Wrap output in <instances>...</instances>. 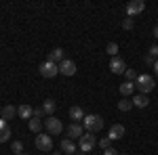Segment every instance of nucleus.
Segmentation results:
<instances>
[{"mask_svg":"<svg viewBox=\"0 0 158 155\" xmlns=\"http://www.w3.org/2000/svg\"><path fill=\"white\" fill-rule=\"evenodd\" d=\"M61 151L68 155H74V153H78V145L74 143L72 138H63L61 141Z\"/></svg>","mask_w":158,"mask_h":155,"instance_id":"f8f14e48","label":"nucleus"},{"mask_svg":"<svg viewBox=\"0 0 158 155\" xmlns=\"http://www.w3.org/2000/svg\"><path fill=\"white\" fill-rule=\"evenodd\" d=\"M131 101H133V107H139V109H143V107H148V105H150L148 95H135Z\"/></svg>","mask_w":158,"mask_h":155,"instance_id":"dca6fc26","label":"nucleus"},{"mask_svg":"<svg viewBox=\"0 0 158 155\" xmlns=\"http://www.w3.org/2000/svg\"><path fill=\"white\" fill-rule=\"evenodd\" d=\"M143 9H146V2H143V0H133V2H129V4L124 6L127 17H131V19H133L135 15H141Z\"/></svg>","mask_w":158,"mask_h":155,"instance_id":"20e7f679","label":"nucleus"},{"mask_svg":"<svg viewBox=\"0 0 158 155\" xmlns=\"http://www.w3.org/2000/svg\"><path fill=\"white\" fill-rule=\"evenodd\" d=\"M32 111H34V109L30 107V105H19V107H17V115L23 118V119H32Z\"/></svg>","mask_w":158,"mask_h":155,"instance_id":"6ab92c4d","label":"nucleus"},{"mask_svg":"<svg viewBox=\"0 0 158 155\" xmlns=\"http://www.w3.org/2000/svg\"><path fill=\"white\" fill-rule=\"evenodd\" d=\"M122 29H127V32L133 29V19H131V17H124V21H122Z\"/></svg>","mask_w":158,"mask_h":155,"instance_id":"a878e982","label":"nucleus"},{"mask_svg":"<svg viewBox=\"0 0 158 155\" xmlns=\"http://www.w3.org/2000/svg\"><path fill=\"white\" fill-rule=\"evenodd\" d=\"M32 118H38V119L44 118V111H42V107H36V109H34V111H32Z\"/></svg>","mask_w":158,"mask_h":155,"instance_id":"cd10ccee","label":"nucleus"},{"mask_svg":"<svg viewBox=\"0 0 158 155\" xmlns=\"http://www.w3.org/2000/svg\"><path fill=\"white\" fill-rule=\"evenodd\" d=\"M82 128H85V132H91V134L103 130V118L97 115V113H89L82 119Z\"/></svg>","mask_w":158,"mask_h":155,"instance_id":"f03ea898","label":"nucleus"},{"mask_svg":"<svg viewBox=\"0 0 158 155\" xmlns=\"http://www.w3.org/2000/svg\"><path fill=\"white\" fill-rule=\"evenodd\" d=\"M143 63H146V65H150V67H154L156 59H154V57H150V55H146V57H143Z\"/></svg>","mask_w":158,"mask_h":155,"instance_id":"c756f323","label":"nucleus"},{"mask_svg":"<svg viewBox=\"0 0 158 155\" xmlns=\"http://www.w3.org/2000/svg\"><path fill=\"white\" fill-rule=\"evenodd\" d=\"M124 73H127V82H135V80H137V76H139L135 69H127Z\"/></svg>","mask_w":158,"mask_h":155,"instance_id":"393cba45","label":"nucleus"},{"mask_svg":"<svg viewBox=\"0 0 158 155\" xmlns=\"http://www.w3.org/2000/svg\"><path fill=\"white\" fill-rule=\"evenodd\" d=\"M124 134H127V130H124V126H122V124H114V126L110 128V132H108L110 141H118V138H122Z\"/></svg>","mask_w":158,"mask_h":155,"instance_id":"9b49d317","label":"nucleus"},{"mask_svg":"<svg viewBox=\"0 0 158 155\" xmlns=\"http://www.w3.org/2000/svg\"><path fill=\"white\" fill-rule=\"evenodd\" d=\"M152 36H154V38H156V40H158V25H156V27H154V34H152Z\"/></svg>","mask_w":158,"mask_h":155,"instance_id":"2f4dec72","label":"nucleus"},{"mask_svg":"<svg viewBox=\"0 0 158 155\" xmlns=\"http://www.w3.org/2000/svg\"><path fill=\"white\" fill-rule=\"evenodd\" d=\"M99 141L95 138V134H91V132H85L80 138H78V147H80V151L82 153H91L93 149H95V145H97Z\"/></svg>","mask_w":158,"mask_h":155,"instance_id":"7ed1b4c3","label":"nucleus"},{"mask_svg":"<svg viewBox=\"0 0 158 155\" xmlns=\"http://www.w3.org/2000/svg\"><path fill=\"white\" fill-rule=\"evenodd\" d=\"M148 55H150V57H154V59H158V44H154V46H150V50H148Z\"/></svg>","mask_w":158,"mask_h":155,"instance_id":"c85d7f7f","label":"nucleus"},{"mask_svg":"<svg viewBox=\"0 0 158 155\" xmlns=\"http://www.w3.org/2000/svg\"><path fill=\"white\" fill-rule=\"evenodd\" d=\"M59 73H61V76H68V78L74 76V73H76V63L70 61V59H63L59 63Z\"/></svg>","mask_w":158,"mask_h":155,"instance_id":"6e6552de","label":"nucleus"},{"mask_svg":"<svg viewBox=\"0 0 158 155\" xmlns=\"http://www.w3.org/2000/svg\"><path fill=\"white\" fill-rule=\"evenodd\" d=\"M101 155H120V153H118L116 149H112V147H110V149H106V151H103Z\"/></svg>","mask_w":158,"mask_h":155,"instance_id":"7c9ffc66","label":"nucleus"},{"mask_svg":"<svg viewBox=\"0 0 158 155\" xmlns=\"http://www.w3.org/2000/svg\"><path fill=\"white\" fill-rule=\"evenodd\" d=\"M63 59H65V55H63V48H53V50L49 52V57H47V61L55 63V65H59Z\"/></svg>","mask_w":158,"mask_h":155,"instance_id":"ddd939ff","label":"nucleus"},{"mask_svg":"<svg viewBox=\"0 0 158 155\" xmlns=\"http://www.w3.org/2000/svg\"><path fill=\"white\" fill-rule=\"evenodd\" d=\"M11 149H13V153H15V155L23 153V143H21V141H15V143L11 145Z\"/></svg>","mask_w":158,"mask_h":155,"instance_id":"b1692460","label":"nucleus"},{"mask_svg":"<svg viewBox=\"0 0 158 155\" xmlns=\"http://www.w3.org/2000/svg\"><path fill=\"white\" fill-rule=\"evenodd\" d=\"M19 155H25V153H19Z\"/></svg>","mask_w":158,"mask_h":155,"instance_id":"c9c22d12","label":"nucleus"},{"mask_svg":"<svg viewBox=\"0 0 158 155\" xmlns=\"http://www.w3.org/2000/svg\"><path fill=\"white\" fill-rule=\"evenodd\" d=\"M118 90H120V95L127 99V96H131L135 92V82H122L120 86H118Z\"/></svg>","mask_w":158,"mask_h":155,"instance_id":"f3484780","label":"nucleus"},{"mask_svg":"<svg viewBox=\"0 0 158 155\" xmlns=\"http://www.w3.org/2000/svg\"><path fill=\"white\" fill-rule=\"evenodd\" d=\"M11 138V128H9V122L0 118V143H6Z\"/></svg>","mask_w":158,"mask_h":155,"instance_id":"4468645a","label":"nucleus"},{"mask_svg":"<svg viewBox=\"0 0 158 155\" xmlns=\"http://www.w3.org/2000/svg\"><path fill=\"white\" fill-rule=\"evenodd\" d=\"M76 155H86V153H82V151H78V153H76Z\"/></svg>","mask_w":158,"mask_h":155,"instance_id":"72a5a7b5","label":"nucleus"},{"mask_svg":"<svg viewBox=\"0 0 158 155\" xmlns=\"http://www.w3.org/2000/svg\"><path fill=\"white\" fill-rule=\"evenodd\" d=\"M131 107H133V101H131V99H124V96H122V101H118V109H120V111H129Z\"/></svg>","mask_w":158,"mask_h":155,"instance_id":"4be33fe9","label":"nucleus"},{"mask_svg":"<svg viewBox=\"0 0 158 155\" xmlns=\"http://www.w3.org/2000/svg\"><path fill=\"white\" fill-rule=\"evenodd\" d=\"M36 149L38 151H51V149H53V138H51V134H36Z\"/></svg>","mask_w":158,"mask_h":155,"instance_id":"0eeeda50","label":"nucleus"},{"mask_svg":"<svg viewBox=\"0 0 158 155\" xmlns=\"http://www.w3.org/2000/svg\"><path fill=\"white\" fill-rule=\"evenodd\" d=\"M57 73H59V65H55V63H51V61L40 63V76H42V78H55Z\"/></svg>","mask_w":158,"mask_h":155,"instance_id":"423d86ee","label":"nucleus"},{"mask_svg":"<svg viewBox=\"0 0 158 155\" xmlns=\"http://www.w3.org/2000/svg\"><path fill=\"white\" fill-rule=\"evenodd\" d=\"M135 88L139 90V95H148V92H152V90L156 88V78H152V76H148V73H141V76H137V80H135Z\"/></svg>","mask_w":158,"mask_h":155,"instance_id":"f257e3e1","label":"nucleus"},{"mask_svg":"<svg viewBox=\"0 0 158 155\" xmlns=\"http://www.w3.org/2000/svg\"><path fill=\"white\" fill-rule=\"evenodd\" d=\"M70 118H72V122H74V124H80V122L85 119V111H82V107L74 105V107L70 109Z\"/></svg>","mask_w":158,"mask_h":155,"instance_id":"2eb2a0df","label":"nucleus"},{"mask_svg":"<svg viewBox=\"0 0 158 155\" xmlns=\"http://www.w3.org/2000/svg\"><path fill=\"white\" fill-rule=\"evenodd\" d=\"M110 143H112V141H110V136H103V138H101L97 145L101 147V149H103V151H106V149H110Z\"/></svg>","mask_w":158,"mask_h":155,"instance_id":"bb28decb","label":"nucleus"},{"mask_svg":"<svg viewBox=\"0 0 158 155\" xmlns=\"http://www.w3.org/2000/svg\"><path fill=\"white\" fill-rule=\"evenodd\" d=\"M110 69H112V73H124L129 67H127L124 59H120V57H114V59L110 61Z\"/></svg>","mask_w":158,"mask_h":155,"instance_id":"1a4fd4ad","label":"nucleus"},{"mask_svg":"<svg viewBox=\"0 0 158 155\" xmlns=\"http://www.w3.org/2000/svg\"><path fill=\"white\" fill-rule=\"evenodd\" d=\"M154 73L158 76V59H156V63H154Z\"/></svg>","mask_w":158,"mask_h":155,"instance_id":"473e14b6","label":"nucleus"},{"mask_svg":"<svg viewBox=\"0 0 158 155\" xmlns=\"http://www.w3.org/2000/svg\"><path fill=\"white\" fill-rule=\"evenodd\" d=\"M17 118V107H13V105H6V107H2V119H13Z\"/></svg>","mask_w":158,"mask_h":155,"instance_id":"aec40b11","label":"nucleus"},{"mask_svg":"<svg viewBox=\"0 0 158 155\" xmlns=\"http://www.w3.org/2000/svg\"><path fill=\"white\" fill-rule=\"evenodd\" d=\"M106 50H108V55L112 57V59H114V57H118V44H116V42H110Z\"/></svg>","mask_w":158,"mask_h":155,"instance_id":"5701e85b","label":"nucleus"},{"mask_svg":"<svg viewBox=\"0 0 158 155\" xmlns=\"http://www.w3.org/2000/svg\"><path fill=\"white\" fill-rule=\"evenodd\" d=\"M82 134H85V128H82L80 124H74V122H72V124L68 126V138L76 141V138H80Z\"/></svg>","mask_w":158,"mask_h":155,"instance_id":"9d476101","label":"nucleus"},{"mask_svg":"<svg viewBox=\"0 0 158 155\" xmlns=\"http://www.w3.org/2000/svg\"><path fill=\"white\" fill-rule=\"evenodd\" d=\"M55 109H57V103L53 101V99H47L44 103H42V111H44V115H55Z\"/></svg>","mask_w":158,"mask_h":155,"instance_id":"a211bd4d","label":"nucleus"},{"mask_svg":"<svg viewBox=\"0 0 158 155\" xmlns=\"http://www.w3.org/2000/svg\"><path fill=\"white\" fill-rule=\"evenodd\" d=\"M0 115H2V107H0Z\"/></svg>","mask_w":158,"mask_h":155,"instance_id":"f704fd0d","label":"nucleus"},{"mask_svg":"<svg viewBox=\"0 0 158 155\" xmlns=\"http://www.w3.org/2000/svg\"><path fill=\"white\" fill-rule=\"evenodd\" d=\"M120 155H127V153H120Z\"/></svg>","mask_w":158,"mask_h":155,"instance_id":"e433bc0d","label":"nucleus"},{"mask_svg":"<svg viewBox=\"0 0 158 155\" xmlns=\"http://www.w3.org/2000/svg\"><path fill=\"white\" fill-rule=\"evenodd\" d=\"M44 128H47L49 134H61V132H63V124L59 122V118L51 115V118H47V122H44Z\"/></svg>","mask_w":158,"mask_h":155,"instance_id":"39448f33","label":"nucleus"},{"mask_svg":"<svg viewBox=\"0 0 158 155\" xmlns=\"http://www.w3.org/2000/svg\"><path fill=\"white\" fill-rule=\"evenodd\" d=\"M27 126H30V130L34 132V134H40V130H42V126H44V124H42V119H38V118H32V119H30V124H27Z\"/></svg>","mask_w":158,"mask_h":155,"instance_id":"412c9836","label":"nucleus"}]
</instances>
